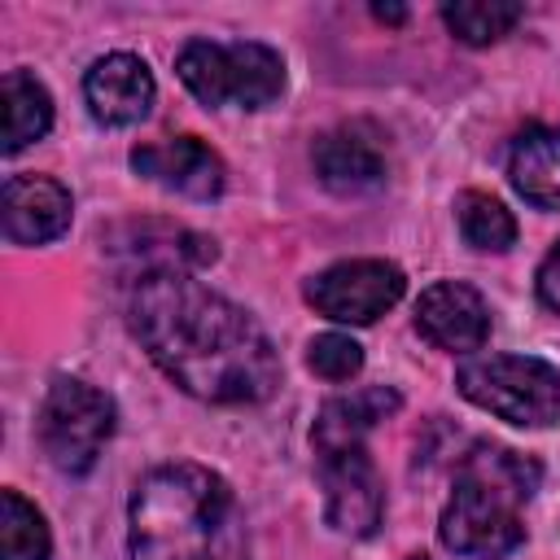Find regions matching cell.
Wrapping results in <instances>:
<instances>
[{
    "label": "cell",
    "mask_w": 560,
    "mask_h": 560,
    "mask_svg": "<svg viewBox=\"0 0 560 560\" xmlns=\"http://www.w3.org/2000/svg\"><path fill=\"white\" fill-rule=\"evenodd\" d=\"M127 315L149 359L201 402H262L280 385V359L262 324L184 267H144Z\"/></svg>",
    "instance_id": "6da1fadb"
},
{
    "label": "cell",
    "mask_w": 560,
    "mask_h": 560,
    "mask_svg": "<svg viewBox=\"0 0 560 560\" xmlns=\"http://www.w3.org/2000/svg\"><path fill=\"white\" fill-rule=\"evenodd\" d=\"M131 560H249L228 481L201 464H162L131 490Z\"/></svg>",
    "instance_id": "7a4b0ae2"
},
{
    "label": "cell",
    "mask_w": 560,
    "mask_h": 560,
    "mask_svg": "<svg viewBox=\"0 0 560 560\" xmlns=\"http://www.w3.org/2000/svg\"><path fill=\"white\" fill-rule=\"evenodd\" d=\"M542 468L508 446L481 442L459 459L455 490L442 508L438 538L446 551L468 560H503L525 542L521 503L538 490Z\"/></svg>",
    "instance_id": "3957f363"
},
{
    "label": "cell",
    "mask_w": 560,
    "mask_h": 560,
    "mask_svg": "<svg viewBox=\"0 0 560 560\" xmlns=\"http://www.w3.org/2000/svg\"><path fill=\"white\" fill-rule=\"evenodd\" d=\"M175 70H179L184 88L210 109H219V105L262 109L284 92L280 52L267 44H254V39H236V44L192 39L179 48Z\"/></svg>",
    "instance_id": "277c9868"
},
{
    "label": "cell",
    "mask_w": 560,
    "mask_h": 560,
    "mask_svg": "<svg viewBox=\"0 0 560 560\" xmlns=\"http://www.w3.org/2000/svg\"><path fill=\"white\" fill-rule=\"evenodd\" d=\"M459 394L477 402L481 411L521 424L542 429L560 420V372L547 359L534 354H481L468 359L455 376Z\"/></svg>",
    "instance_id": "5b68a950"
},
{
    "label": "cell",
    "mask_w": 560,
    "mask_h": 560,
    "mask_svg": "<svg viewBox=\"0 0 560 560\" xmlns=\"http://www.w3.org/2000/svg\"><path fill=\"white\" fill-rule=\"evenodd\" d=\"M35 429H39L44 455L61 472L83 477L96 464V455L109 442V433H114V402L101 389L61 376V381H52V389H48V398L39 407V424Z\"/></svg>",
    "instance_id": "8992f818"
},
{
    "label": "cell",
    "mask_w": 560,
    "mask_h": 560,
    "mask_svg": "<svg viewBox=\"0 0 560 560\" xmlns=\"http://www.w3.org/2000/svg\"><path fill=\"white\" fill-rule=\"evenodd\" d=\"M407 280L385 258H350L306 280V302L337 324H372L402 298Z\"/></svg>",
    "instance_id": "52a82bcc"
},
{
    "label": "cell",
    "mask_w": 560,
    "mask_h": 560,
    "mask_svg": "<svg viewBox=\"0 0 560 560\" xmlns=\"http://www.w3.org/2000/svg\"><path fill=\"white\" fill-rule=\"evenodd\" d=\"M319 472H324V490H328V525L350 538H368L385 512V490H381V477H376V464L368 459V451L363 446L324 451Z\"/></svg>",
    "instance_id": "ba28073f"
},
{
    "label": "cell",
    "mask_w": 560,
    "mask_h": 560,
    "mask_svg": "<svg viewBox=\"0 0 560 560\" xmlns=\"http://www.w3.org/2000/svg\"><path fill=\"white\" fill-rule=\"evenodd\" d=\"M131 166H136L144 179H153V184H162V188H171V192H179V197H192V201H210V197H219L223 184H228L223 158H219L210 144H201L197 136H175V140L136 144V149H131Z\"/></svg>",
    "instance_id": "9c48e42d"
},
{
    "label": "cell",
    "mask_w": 560,
    "mask_h": 560,
    "mask_svg": "<svg viewBox=\"0 0 560 560\" xmlns=\"http://www.w3.org/2000/svg\"><path fill=\"white\" fill-rule=\"evenodd\" d=\"M416 328L438 350L468 354V350H481V341L490 337V311L472 284L438 280L416 302Z\"/></svg>",
    "instance_id": "30bf717a"
},
{
    "label": "cell",
    "mask_w": 560,
    "mask_h": 560,
    "mask_svg": "<svg viewBox=\"0 0 560 560\" xmlns=\"http://www.w3.org/2000/svg\"><path fill=\"white\" fill-rule=\"evenodd\" d=\"M83 96L96 122L105 127H131L149 114L153 105V74L140 57L131 52H109L101 61H92L88 79H83Z\"/></svg>",
    "instance_id": "8fae6325"
},
{
    "label": "cell",
    "mask_w": 560,
    "mask_h": 560,
    "mask_svg": "<svg viewBox=\"0 0 560 560\" xmlns=\"http://www.w3.org/2000/svg\"><path fill=\"white\" fill-rule=\"evenodd\" d=\"M70 192L48 175H9L4 179V236L13 245H44L70 228Z\"/></svg>",
    "instance_id": "7c38bea8"
},
{
    "label": "cell",
    "mask_w": 560,
    "mask_h": 560,
    "mask_svg": "<svg viewBox=\"0 0 560 560\" xmlns=\"http://www.w3.org/2000/svg\"><path fill=\"white\" fill-rule=\"evenodd\" d=\"M311 158H315V175L324 179V188H332L341 197L368 192L385 179V153L359 127H337V131L319 136Z\"/></svg>",
    "instance_id": "4fadbf2b"
},
{
    "label": "cell",
    "mask_w": 560,
    "mask_h": 560,
    "mask_svg": "<svg viewBox=\"0 0 560 560\" xmlns=\"http://www.w3.org/2000/svg\"><path fill=\"white\" fill-rule=\"evenodd\" d=\"M508 175L529 206L560 210V127H525L512 140Z\"/></svg>",
    "instance_id": "5bb4252c"
},
{
    "label": "cell",
    "mask_w": 560,
    "mask_h": 560,
    "mask_svg": "<svg viewBox=\"0 0 560 560\" xmlns=\"http://www.w3.org/2000/svg\"><path fill=\"white\" fill-rule=\"evenodd\" d=\"M394 411H398V394L385 389V385H368V389H359L350 398H332L319 411L311 442H315L319 455L337 451V446H363V433L372 424H381L385 416H394Z\"/></svg>",
    "instance_id": "9a60e30c"
},
{
    "label": "cell",
    "mask_w": 560,
    "mask_h": 560,
    "mask_svg": "<svg viewBox=\"0 0 560 560\" xmlns=\"http://www.w3.org/2000/svg\"><path fill=\"white\" fill-rule=\"evenodd\" d=\"M0 101H4V153L26 149L52 127V96L35 74L9 70L0 83Z\"/></svg>",
    "instance_id": "2e32d148"
},
{
    "label": "cell",
    "mask_w": 560,
    "mask_h": 560,
    "mask_svg": "<svg viewBox=\"0 0 560 560\" xmlns=\"http://www.w3.org/2000/svg\"><path fill=\"white\" fill-rule=\"evenodd\" d=\"M52 538L35 503H26L18 490L0 494V556L4 560H48Z\"/></svg>",
    "instance_id": "e0dca14e"
},
{
    "label": "cell",
    "mask_w": 560,
    "mask_h": 560,
    "mask_svg": "<svg viewBox=\"0 0 560 560\" xmlns=\"http://www.w3.org/2000/svg\"><path fill=\"white\" fill-rule=\"evenodd\" d=\"M455 219H459V232L472 249H490V254H503L512 241H516V219L508 214L503 201H494L490 192H464L455 201Z\"/></svg>",
    "instance_id": "ac0fdd59"
},
{
    "label": "cell",
    "mask_w": 560,
    "mask_h": 560,
    "mask_svg": "<svg viewBox=\"0 0 560 560\" xmlns=\"http://www.w3.org/2000/svg\"><path fill=\"white\" fill-rule=\"evenodd\" d=\"M521 18H525V9L512 4V0H455V4L442 9V22H446L464 44H494V39H503Z\"/></svg>",
    "instance_id": "d6986e66"
},
{
    "label": "cell",
    "mask_w": 560,
    "mask_h": 560,
    "mask_svg": "<svg viewBox=\"0 0 560 560\" xmlns=\"http://www.w3.org/2000/svg\"><path fill=\"white\" fill-rule=\"evenodd\" d=\"M306 363L311 372H319L324 381H350L363 368V346L346 332H324L306 346Z\"/></svg>",
    "instance_id": "ffe728a7"
},
{
    "label": "cell",
    "mask_w": 560,
    "mask_h": 560,
    "mask_svg": "<svg viewBox=\"0 0 560 560\" xmlns=\"http://www.w3.org/2000/svg\"><path fill=\"white\" fill-rule=\"evenodd\" d=\"M538 302L560 315V245H556V249L542 258V267H538Z\"/></svg>",
    "instance_id": "44dd1931"
},
{
    "label": "cell",
    "mask_w": 560,
    "mask_h": 560,
    "mask_svg": "<svg viewBox=\"0 0 560 560\" xmlns=\"http://www.w3.org/2000/svg\"><path fill=\"white\" fill-rule=\"evenodd\" d=\"M372 13H376L381 22H402V18H407V13H402V9H394V4H376Z\"/></svg>",
    "instance_id": "7402d4cb"
},
{
    "label": "cell",
    "mask_w": 560,
    "mask_h": 560,
    "mask_svg": "<svg viewBox=\"0 0 560 560\" xmlns=\"http://www.w3.org/2000/svg\"><path fill=\"white\" fill-rule=\"evenodd\" d=\"M411 560H429V556H411Z\"/></svg>",
    "instance_id": "603a6c76"
}]
</instances>
